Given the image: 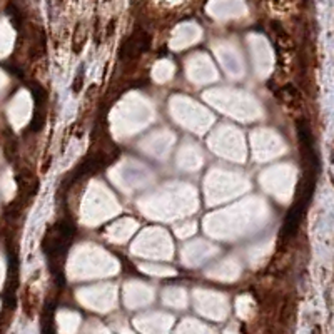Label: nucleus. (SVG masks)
<instances>
[{
  "label": "nucleus",
  "instance_id": "nucleus-1",
  "mask_svg": "<svg viewBox=\"0 0 334 334\" xmlns=\"http://www.w3.org/2000/svg\"><path fill=\"white\" fill-rule=\"evenodd\" d=\"M74 234V224L69 219H62L52 229H49V232L43 237L42 248L45 251L47 259L54 271H60V266L65 259V253H67L69 246L72 243Z\"/></svg>",
  "mask_w": 334,
  "mask_h": 334
},
{
  "label": "nucleus",
  "instance_id": "nucleus-2",
  "mask_svg": "<svg viewBox=\"0 0 334 334\" xmlns=\"http://www.w3.org/2000/svg\"><path fill=\"white\" fill-rule=\"evenodd\" d=\"M316 176L317 172L309 169L308 174H304L303 180L299 184V190H298V199H296L294 206L289 209L286 219H284V226H282V237H293L299 229V224L303 221V217L306 214V209L309 206V201L313 197L314 193V185H316Z\"/></svg>",
  "mask_w": 334,
  "mask_h": 334
},
{
  "label": "nucleus",
  "instance_id": "nucleus-3",
  "mask_svg": "<svg viewBox=\"0 0 334 334\" xmlns=\"http://www.w3.org/2000/svg\"><path fill=\"white\" fill-rule=\"evenodd\" d=\"M147 47H149V35H147L144 30H137L124 42L122 47H120L119 57L120 60L135 59L137 56H140Z\"/></svg>",
  "mask_w": 334,
  "mask_h": 334
},
{
  "label": "nucleus",
  "instance_id": "nucleus-4",
  "mask_svg": "<svg viewBox=\"0 0 334 334\" xmlns=\"http://www.w3.org/2000/svg\"><path fill=\"white\" fill-rule=\"evenodd\" d=\"M52 322H54V306L47 304L45 309H43V313H42V331L43 332H54Z\"/></svg>",
  "mask_w": 334,
  "mask_h": 334
},
{
  "label": "nucleus",
  "instance_id": "nucleus-5",
  "mask_svg": "<svg viewBox=\"0 0 334 334\" xmlns=\"http://www.w3.org/2000/svg\"><path fill=\"white\" fill-rule=\"evenodd\" d=\"M7 14H9V17H10V20H12V24H14V27L17 30H20L22 29V15H20V12L17 9L14 7V5H9V9H7Z\"/></svg>",
  "mask_w": 334,
  "mask_h": 334
},
{
  "label": "nucleus",
  "instance_id": "nucleus-6",
  "mask_svg": "<svg viewBox=\"0 0 334 334\" xmlns=\"http://www.w3.org/2000/svg\"><path fill=\"white\" fill-rule=\"evenodd\" d=\"M114 27H116V20H111V24H109V27H107V35L114 34Z\"/></svg>",
  "mask_w": 334,
  "mask_h": 334
}]
</instances>
